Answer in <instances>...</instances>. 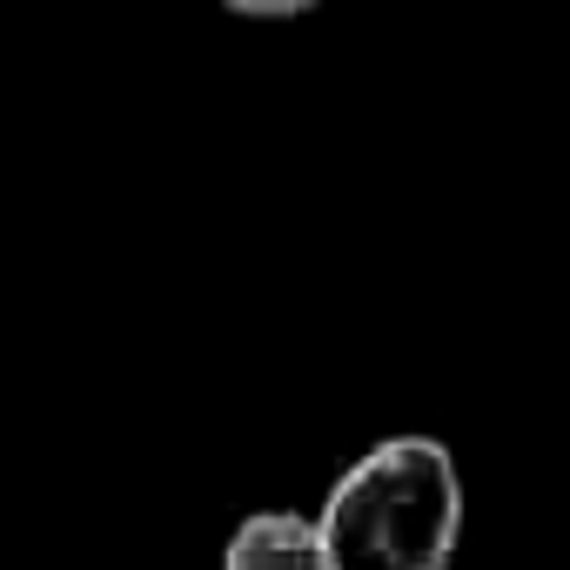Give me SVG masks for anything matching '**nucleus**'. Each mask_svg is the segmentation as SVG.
Wrapping results in <instances>:
<instances>
[{
	"instance_id": "1",
	"label": "nucleus",
	"mask_w": 570,
	"mask_h": 570,
	"mask_svg": "<svg viewBox=\"0 0 570 570\" xmlns=\"http://www.w3.org/2000/svg\"><path fill=\"white\" fill-rule=\"evenodd\" d=\"M316 537L330 570H443L463 537L456 456L436 436L376 443L336 476Z\"/></svg>"
},
{
	"instance_id": "2",
	"label": "nucleus",
	"mask_w": 570,
	"mask_h": 570,
	"mask_svg": "<svg viewBox=\"0 0 570 570\" xmlns=\"http://www.w3.org/2000/svg\"><path fill=\"white\" fill-rule=\"evenodd\" d=\"M222 570H330V557H323V537H316L309 517L262 510L228 537Z\"/></svg>"
}]
</instances>
